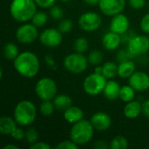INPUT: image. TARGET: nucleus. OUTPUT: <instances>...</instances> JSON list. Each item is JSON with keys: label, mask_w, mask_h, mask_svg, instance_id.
<instances>
[{"label": "nucleus", "mask_w": 149, "mask_h": 149, "mask_svg": "<svg viewBox=\"0 0 149 149\" xmlns=\"http://www.w3.org/2000/svg\"><path fill=\"white\" fill-rule=\"evenodd\" d=\"M16 72L24 78L31 79L37 76L40 69V62L38 56L30 51H25L13 60Z\"/></svg>", "instance_id": "f257e3e1"}, {"label": "nucleus", "mask_w": 149, "mask_h": 149, "mask_svg": "<svg viewBox=\"0 0 149 149\" xmlns=\"http://www.w3.org/2000/svg\"><path fill=\"white\" fill-rule=\"evenodd\" d=\"M37 6L34 0H12L10 5V13L16 21L26 23L31 20L37 12Z\"/></svg>", "instance_id": "f03ea898"}, {"label": "nucleus", "mask_w": 149, "mask_h": 149, "mask_svg": "<svg viewBox=\"0 0 149 149\" xmlns=\"http://www.w3.org/2000/svg\"><path fill=\"white\" fill-rule=\"evenodd\" d=\"M13 118L17 125L21 127H28L31 125L37 118V107L31 100H23L15 107Z\"/></svg>", "instance_id": "7ed1b4c3"}, {"label": "nucleus", "mask_w": 149, "mask_h": 149, "mask_svg": "<svg viewBox=\"0 0 149 149\" xmlns=\"http://www.w3.org/2000/svg\"><path fill=\"white\" fill-rule=\"evenodd\" d=\"M94 130L91 121L83 119L72 124L70 129V139L79 146L86 145L92 141Z\"/></svg>", "instance_id": "20e7f679"}, {"label": "nucleus", "mask_w": 149, "mask_h": 149, "mask_svg": "<svg viewBox=\"0 0 149 149\" xmlns=\"http://www.w3.org/2000/svg\"><path fill=\"white\" fill-rule=\"evenodd\" d=\"M88 64L87 57L76 52L68 54L64 59L65 68L72 74H81L87 69Z\"/></svg>", "instance_id": "39448f33"}, {"label": "nucleus", "mask_w": 149, "mask_h": 149, "mask_svg": "<svg viewBox=\"0 0 149 149\" xmlns=\"http://www.w3.org/2000/svg\"><path fill=\"white\" fill-rule=\"evenodd\" d=\"M107 79L102 74L93 72L86 76L83 82V89L85 93L90 96H97L103 93Z\"/></svg>", "instance_id": "423d86ee"}, {"label": "nucleus", "mask_w": 149, "mask_h": 149, "mask_svg": "<svg viewBox=\"0 0 149 149\" xmlns=\"http://www.w3.org/2000/svg\"><path fill=\"white\" fill-rule=\"evenodd\" d=\"M35 93L41 100H52L57 95L58 86L52 78L44 77L36 83Z\"/></svg>", "instance_id": "0eeeda50"}, {"label": "nucleus", "mask_w": 149, "mask_h": 149, "mask_svg": "<svg viewBox=\"0 0 149 149\" xmlns=\"http://www.w3.org/2000/svg\"><path fill=\"white\" fill-rule=\"evenodd\" d=\"M132 58L143 56L149 51V38L145 35H135L127 45Z\"/></svg>", "instance_id": "6e6552de"}, {"label": "nucleus", "mask_w": 149, "mask_h": 149, "mask_svg": "<svg viewBox=\"0 0 149 149\" xmlns=\"http://www.w3.org/2000/svg\"><path fill=\"white\" fill-rule=\"evenodd\" d=\"M102 24V19L100 14L94 11H87L80 15L79 18V27L87 32L97 31Z\"/></svg>", "instance_id": "1a4fd4ad"}, {"label": "nucleus", "mask_w": 149, "mask_h": 149, "mask_svg": "<svg viewBox=\"0 0 149 149\" xmlns=\"http://www.w3.org/2000/svg\"><path fill=\"white\" fill-rule=\"evenodd\" d=\"M40 43L49 48H54L61 45L63 41V33L56 28H47L38 36Z\"/></svg>", "instance_id": "9d476101"}, {"label": "nucleus", "mask_w": 149, "mask_h": 149, "mask_svg": "<svg viewBox=\"0 0 149 149\" xmlns=\"http://www.w3.org/2000/svg\"><path fill=\"white\" fill-rule=\"evenodd\" d=\"M38 36V27H36L33 24H24L16 31L17 40L24 45L33 43Z\"/></svg>", "instance_id": "9b49d317"}, {"label": "nucleus", "mask_w": 149, "mask_h": 149, "mask_svg": "<svg viewBox=\"0 0 149 149\" xmlns=\"http://www.w3.org/2000/svg\"><path fill=\"white\" fill-rule=\"evenodd\" d=\"M98 5L104 15L113 17L124 10L126 0H100Z\"/></svg>", "instance_id": "f8f14e48"}, {"label": "nucleus", "mask_w": 149, "mask_h": 149, "mask_svg": "<svg viewBox=\"0 0 149 149\" xmlns=\"http://www.w3.org/2000/svg\"><path fill=\"white\" fill-rule=\"evenodd\" d=\"M128 85L136 92H145L149 89V75L144 72L135 71L128 78Z\"/></svg>", "instance_id": "ddd939ff"}, {"label": "nucleus", "mask_w": 149, "mask_h": 149, "mask_svg": "<svg viewBox=\"0 0 149 149\" xmlns=\"http://www.w3.org/2000/svg\"><path fill=\"white\" fill-rule=\"evenodd\" d=\"M129 26H130V22L128 17L121 12L113 16L110 21L109 29L110 31L115 33L122 35L129 30Z\"/></svg>", "instance_id": "4468645a"}, {"label": "nucleus", "mask_w": 149, "mask_h": 149, "mask_svg": "<svg viewBox=\"0 0 149 149\" xmlns=\"http://www.w3.org/2000/svg\"><path fill=\"white\" fill-rule=\"evenodd\" d=\"M90 121L94 129L99 132L108 130L112 125V119L110 115L104 112H98L93 113Z\"/></svg>", "instance_id": "2eb2a0df"}, {"label": "nucleus", "mask_w": 149, "mask_h": 149, "mask_svg": "<svg viewBox=\"0 0 149 149\" xmlns=\"http://www.w3.org/2000/svg\"><path fill=\"white\" fill-rule=\"evenodd\" d=\"M102 45L107 51H115L121 43V35L112 31L105 33L102 37Z\"/></svg>", "instance_id": "dca6fc26"}, {"label": "nucleus", "mask_w": 149, "mask_h": 149, "mask_svg": "<svg viewBox=\"0 0 149 149\" xmlns=\"http://www.w3.org/2000/svg\"><path fill=\"white\" fill-rule=\"evenodd\" d=\"M123 113L127 119H136L142 113V104L138 100H132L126 103L123 108Z\"/></svg>", "instance_id": "f3484780"}, {"label": "nucleus", "mask_w": 149, "mask_h": 149, "mask_svg": "<svg viewBox=\"0 0 149 149\" xmlns=\"http://www.w3.org/2000/svg\"><path fill=\"white\" fill-rule=\"evenodd\" d=\"M64 119L69 124H74L84 119V112L79 107L72 106L64 111Z\"/></svg>", "instance_id": "a211bd4d"}, {"label": "nucleus", "mask_w": 149, "mask_h": 149, "mask_svg": "<svg viewBox=\"0 0 149 149\" xmlns=\"http://www.w3.org/2000/svg\"><path fill=\"white\" fill-rule=\"evenodd\" d=\"M120 85L113 79H110L107 82L106 86L103 91L104 96L109 100H115L120 97Z\"/></svg>", "instance_id": "6ab92c4d"}, {"label": "nucleus", "mask_w": 149, "mask_h": 149, "mask_svg": "<svg viewBox=\"0 0 149 149\" xmlns=\"http://www.w3.org/2000/svg\"><path fill=\"white\" fill-rule=\"evenodd\" d=\"M136 71L135 63L132 60H127L118 65V75L122 79H128Z\"/></svg>", "instance_id": "aec40b11"}, {"label": "nucleus", "mask_w": 149, "mask_h": 149, "mask_svg": "<svg viewBox=\"0 0 149 149\" xmlns=\"http://www.w3.org/2000/svg\"><path fill=\"white\" fill-rule=\"evenodd\" d=\"M17 122L14 118L9 116H2L0 118V134L3 135H10L17 127Z\"/></svg>", "instance_id": "412c9836"}, {"label": "nucleus", "mask_w": 149, "mask_h": 149, "mask_svg": "<svg viewBox=\"0 0 149 149\" xmlns=\"http://www.w3.org/2000/svg\"><path fill=\"white\" fill-rule=\"evenodd\" d=\"M55 108L59 111H65L68 107L72 106V100L70 96L66 94H58L56 95L52 100Z\"/></svg>", "instance_id": "4be33fe9"}, {"label": "nucleus", "mask_w": 149, "mask_h": 149, "mask_svg": "<svg viewBox=\"0 0 149 149\" xmlns=\"http://www.w3.org/2000/svg\"><path fill=\"white\" fill-rule=\"evenodd\" d=\"M102 75L107 79H112L118 75V65L115 62L108 61L102 65Z\"/></svg>", "instance_id": "5701e85b"}, {"label": "nucleus", "mask_w": 149, "mask_h": 149, "mask_svg": "<svg viewBox=\"0 0 149 149\" xmlns=\"http://www.w3.org/2000/svg\"><path fill=\"white\" fill-rule=\"evenodd\" d=\"M3 56L7 60H14L19 55L18 47L14 43H6L3 46Z\"/></svg>", "instance_id": "b1692460"}, {"label": "nucleus", "mask_w": 149, "mask_h": 149, "mask_svg": "<svg viewBox=\"0 0 149 149\" xmlns=\"http://www.w3.org/2000/svg\"><path fill=\"white\" fill-rule=\"evenodd\" d=\"M135 90L130 86V85H127V86H121L120 88V99L125 102V103H127L129 101H132L134 100L135 98Z\"/></svg>", "instance_id": "393cba45"}, {"label": "nucleus", "mask_w": 149, "mask_h": 149, "mask_svg": "<svg viewBox=\"0 0 149 149\" xmlns=\"http://www.w3.org/2000/svg\"><path fill=\"white\" fill-rule=\"evenodd\" d=\"M111 149H127L128 148V141L122 135L115 136L109 143Z\"/></svg>", "instance_id": "a878e982"}, {"label": "nucleus", "mask_w": 149, "mask_h": 149, "mask_svg": "<svg viewBox=\"0 0 149 149\" xmlns=\"http://www.w3.org/2000/svg\"><path fill=\"white\" fill-rule=\"evenodd\" d=\"M55 106L52 100H42L39 106V112L43 116H51L55 110Z\"/></svg>", "instance_id": "bb28decb"}, {"label": "nucleus", "mask_w": 149, "mask_h": 149, "mask_svg": "<svg viewBox=\"0 0 149 149\" xmlns=\"http://www.w3.org/2000/svg\"><path fill=\"white\" fill-rule=\"evenodd\" d=\"M31 24H33L36 27H43L46 24L48 21V15L44 11H37L31 18Z\"/></svg>", "instance_id": "cd10ccee"}, {"label": "nucleus", "mask_w": 149, "mask_h": 149, "mask_svg": "<svg viewBox=\"0 0 149 149\" xmlns=\"http://www.w3.org/2000/svg\"><path fill=\"white\" fill-rule=\"evenodd\" d=\"M73 49H74V51L76 52L85 53L89 49V42H88V40L84 37L78 38L73 43Z\"/></svg>", "instance_id": "c85d7f7f"}, {"label": "nucleus", "mask_w": 149, "mask_h": 149, "mask_svg": "<svg viewBox=\"0 0 149 149\" xmlns=\"http://www.w3.org/2000/svg\"><path fill=\"white\" fill-rule=\"evenodd\" d=\"M103 53L100 50H93L88 54V62L93 65H99L103 60Z\"/></svg>", "instance_id": "c756f323"}, {"label": "nucleus", "mask_w": 149, "mask_h": 149, "mask_svg": "<svg viewBox=\"0 0 149 149\" xmlns=\"http://www.w3.org/2000/svg\"><path fill=\"white\" fill-rule=\"evenodd\" d=\"M38 139V134L37 130L35 129V127H29L26 129L24 140L26 141L27 143L31 145V144L37 142Z\"/></svg>", "instance_id": "7c9ffc66"}, {"label": "nucleus", "mask_w": 149, "mask_h": 149, "mask_svg": "<svg viewBox=\"0 0 149 149\" xmlns=\"http://www.w3.org/2000/svg\"><path fill=\"white\" fill-rule=\"evenodd\" d=\"M72 27H73V23H72V20H70V19H63V20H61L59 22L58 29L63 34H65V33L70 32L72 30Z\"/></svg>", "instance_id": "2f4dec72"}, {"label": "nucleus", "mask_w": 149, "mask_h": 149, "mask_svg": "<svg viewBox=\"0 0 149 149\" xmlns=\"http://www.w3.org/2000/svg\"><path fill=\"white\" fill-rule=\"evenodd\" d=\"M50 15L52 17V18H53L54 20H59L63 17L64 16V10L63 9L58 6V5H53L52 7L50 8Z\"/></svg>", "instance_id": "473e14b6"}, {"label": "nucleus", "mask_w": 149, "mask_h": 149, "mask_svg": "<svg viewBox=\"0 0 149 149\" xmlns=\"http://www.w3.org/2000/svg\"><path fill=\"white\" fill-rule=\"evenodd\" d=\"M78 148H79V145H77L71 139L63 141L56 146L57 149H78Z\"/></svg>", "instance_id": "72a5a7b5"}, {"label": "nucleus", "mask_w": 149, "mask_h": 149, "mask_svg": "<svg viewBox=\"0 0 149 149\" xmlns=\"http://www.w3.org/2000/svg\"><path fill=\"white\" fill-rule=\"evenodd\" d=\"M132 58H133L130 55L127 49V50H120L116 54V60L119 63H121V62H124V61H127V60H129V59H132Z\"/></svg>", "instance_id": "f704fd0d"}, {"label": "nucleus", "mask_w": 149, "mask_h": 149, "mask_svg": "<svg viewBox=\"0 0 149 149\" xmlns=\"http://www.w3.org/2000/svg\"><path fill=\"white\" fill-rule=\"evenodd\" d=\"M24 136H25V131H24L21 127H17L13 132L10 134V137L16 141H21V140H24Z\"/></svg>", "instance_id": "c9c22d12"}, {"label": "nucleus", "mask_w": 149, "mask_h": 149, "mask_svg": "<svg viewBox=\"0 0 149 149\" xmlns=\"http://www.w3.org/2000/svg\"><path fill=\"white\" fill-rule=\"evenodd\" d=\"M140 26L144 33L149 34V13H147L142 17L140 23Z\"/></svg>", "instance_id": "e433bc0d"}, {"label": "nucleus", "mask_w": 149, "mask_h": 149, "mask_svg": "<svg viewBox=\"0 0 149 149\" xmlns=\"http://www.w3.org/2000/svg\"><path fill=\"white\" fill-rule=\"evenodd\" d=\"M36 4L43 9H48L55 5L56 0H34Z\"/></svg>", "instance_id": "4c0bfd02"}, {"label": "nucleus", "mask_w": 149, "mask_h": 149, "mask_svg": "<svg viewBox=\"0 0 149 149\" xmlns=\"http://www.w3.org/2000/svg\"><path fill=\"white\" fill-rule=\"evenodd\" d=\"M130 6L135 10L142 9L146 5V0H128Z\"/></svg>", "instance_id": "58836bf2"}, {"label": "nucleus", "mask_w": 149, "mask_h": 149, "mask_svg": "<svg viewBox=\"0 0 149 149\" xmlns=\"http://www.w3.org/2000/svg\"><path fill=\"white\" fill-rule=\"evenodd\" d=\"M31 149H50L51 146L44 141H37L30 146Z\"/></svg>", "instance_id": "ea45409f"}, {"label": "nucleus", "mask_w": 149, "mask_h": 149, "mask_svg": "<svg viewBox=\"0 0 149 149\" xmlns=\"http://www.w3.org/2000/svg\"><path fill=\"white\" fill-rule=\"evenodd\" d=\"M45 60L46 65H47L50 68H52V69H53V70L57 68V65H56V62H55V60H54V58H53L51 54L46 55V56L45 57Z\"/></svg>", "instance_id": "a19ab883"}, {"label": "nucleus", "mask_w": 149, "mask_h": 149, "mask_svg": "<svg viewBox=\"0 0 149 149\" xmlns=\"http://www.w3.org/2000/svg\"><path fill=\"white\" fill-rule=\"evenodd\" d=\"M135 35H136L135 33H133V32L129 31V30H128L127 32H125L124 34L121 35V43H122V44H127V43L131 40V38H132L133 37H134Z\"/></svg>", "instance_id": "79ce46f5"}, {"label": "nucleus", "mask_w": 149, "mask_h": 149, "mask_svg": "<svg viewBox=\"0 0 149 149\" xmlns=\"http://www.w3.org/2000/svg\"><path fill=\"white\" fill-rule=\"evenodd\" d=\"M93 148L96 149H107L108 148H110V146H109V144L106 141L100 140V141H96L94 142Z\"/></svg>", "instance_id": "37998d69"}, {"label": "nucleus", "mask_w": 149, "mask_h": 149, "mask_svg": "<svg viewBox=\"0 0 149 149\" xmlns=\"http://www.w3.org/2000/svg\"><path fill=\"white\" fill-rule=\"evenodd\" d=\"M141 104H142V114L149 118V99L143 101Z\"/></svg>", "instance_id": "c03bdc74"}, {"label": "nucleus", "mask_w": 149, "mask_h": 149, "mask_svg": "<svg viewBox=\"0 0 149 149\" xmlns=\"http://www.w3.org/2000/svg\"><path fill=\"white\" fill-rule=\"evenodd\" d=\"M83 1L89 5H97L100 3V0H83Z\"/></svg>", "instance_id": "a18cd8bd"}, {"label": "nucleus", "mask_w": 149, "mask_h": 149, "mask_svg": "<svg viewBox=\"0 0 149 149\" xmlns=\"http://www.w3.org/2000/svg\"><path fill=\"white\" fill-rule=\"evenodd\" d=\"M19 148L14 144H7L3 147V149H18Z\"/></svg>", "instance_id": "49530a36"}, {"label": "nucleus", "mask_w": 149, "mask_h": 149, "mask_svg": "<svg viewBox=\"0 0 149 149\" xmlns=\"http://www.w3.org/2000/svg\"><path fill=\"white\" fill-rule=\"evenodd\" d=\"M94 72L97 73H100L102 74V65H95V69H94Z\"/></svg>", "instance_id": "de8ad7c7"}, {"label": "nucleus", "mask_w": 149, "mask_h": 149, "mask_svg": "<svg viewBox=\"0 0 149 149\" xmlns=\"http://www.w3.org/2000/svg\"><path fill=\"white\" fill-rule=\"evenodd\" d=\"M60 1H62V2H69L71 0H60Z\"/></svg>", "instance_id": "09e8293b"}]
</instances>
